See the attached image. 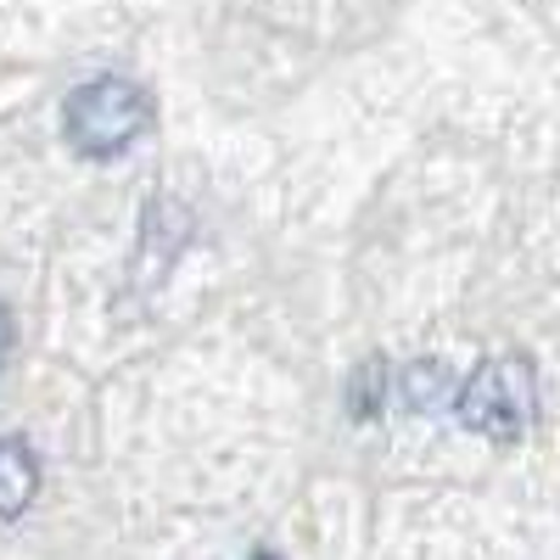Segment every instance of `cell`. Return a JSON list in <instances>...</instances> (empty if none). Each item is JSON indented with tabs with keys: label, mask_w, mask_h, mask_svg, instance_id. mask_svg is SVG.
I'll return each mask as SVG.
<instances>
[{
	"label": "cell",
	"mask_w": 560,
	"mask_h": 560,
	"mask_svg": "<svg viewBox=\"0 0 560 560\" xmlns=\"http://www.w3.org/2000/svg\"><path fill=\"white\" fill-rule=\"evenodd\" d=\"M152 129V96L135 79H90L62 107V135L79 158H118Z\"/></svg>",
	"instance_id": "obj_1"
},
{
	"label": "cell",
	"mask_w": 560,
	"mask_h": 560,
	"mask_svg": "<svg viewBox=\"0 0 560 560\" xmlns=\"http://www.w3.org/2000/svg\"><path fill=\"white\" fill-rule=\"evenodd\" d=\"M538 409V382L527 359H488L482 370H471V382L459 387V420L471 432L510 443L527 432V420Z\"/></svg>",
	"instance_id": "obj_2"
},
{
	"label": "cell",
	"mask_w": 560,
	"mask_h": 560,
	"mask_svg": "<svg viewBox=\"0 0 560 560\" xmlns=\"http://www.w3.org/2000/svg\"><path fill=\"white\" fill-rule=\"evenodd\" d=\"M39 493V459L23 438H0V516H23Z\"/></svg>",
	"instance_id": "obj_3"
},
{
	"label": "cell",
	"mask_w": 560,
	"mask_h": 560,
	"mask_svg": "<svg viewBox=\"0 0 560 560\" xmlns=\"http://www.w3.org/2000/svg\"><path fill=\"white\" fill-rule=\"evenodd\" d=\"M382 393H387V370H382V359H364V364H359V376H353V387H348L353 415L370 420V415L382 409Z\"/></svg>",
	"instance_id": "obj_4"
},
{
	"label": "cell",
	"mask_w": 560,
	"mask_h": 560,
	"mask_svg": "<svg viewBox=\"0 0 560 560\" xmlns=\"http://www.w3.org/2000/svg\"><path fill=\"white\" fill-rule=\"evenodd\" d=\"M443 387H448L443 364H438V359H420V364L409 370V382H404V393H409V409H432V404L443 398Z\"/></svg>",
	"instance_id": "obj_5"
},
{
	"label": "cell",
	"mask_w": 560,
	"mask_h": 560,
	"mask_svg": "<svg viewBox=\"0 0 560 560\" xmlns=\"http://www.w3.org/2000/svg\"><path fill=\"white\" fill-rule=\"evenodd\" d=\"M7 353H12V314L0 303V364H7Z\"/></svg>",
	"instance_id": "obj_6"
},
{
	"label": "cell",
	"mask_w": 560,
	"mask_h": 560,
	"mask_svg": "<svg viewBox=\"0 0 560 560\" xmlns=\"http://www.w3.org/2000/svg\"><path fill=\"white\" fill-rule=\"evenodd\" d=\"M253 560H275V555H253Z\"/></svg>",
	"instance_id": "obj_7"
}]
</instances>
